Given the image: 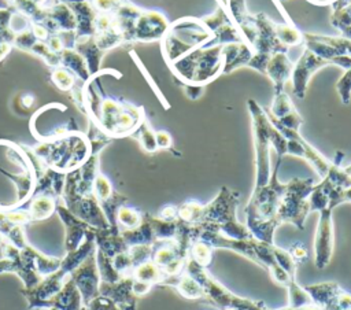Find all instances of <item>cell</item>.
<instances>
[{"mask_svg": "<svg viewBox=\"0 0 351 310\" xmlns=\"http://www.w3.org/2000/svg\"><path fill=\"white\" fill-rule=\"evenodd\" d=\"M108 73H115V70L104 69L82 84L84 114L88 115L90 123L111 139L132 136L145 118L144 110L143 107L106 95L101 86L96 85L97 78Z\"/></svg>", "mask_w": 351, "mask_h": 310, "instance_id": "1", "label": "cell"}, {"mask_svg": "<svg viewBox=\"0 0 351 310\" xmlns=\"http://www.w3.org/2000/svg\"><path fill=\"white\" fill-rule=\"evenodd\" d=\"M26 151L40 166L69 173L78 169L89 158L92 144L86 134L75 130L52 140L40 141Z\"/></svg>", "mask_w": 351, "mask_h": 310, "instance_id": "2", "label": "cell"}, {"mask_svg": "<svg viewBox=\"0 0 351 310\" xmlns=\"http://www.w3.org/2000/svg\"><path fill=\"white\" fill-rule=\"evenodd\" d=\"M240 193L228 187H222L218 195L207 204H203V213L200 224L202 228L215 230L226 237L247 240L252 235L244 224L236 217V208Z\"/></svg>", "mask_w": 351, "mask_h": 310, "instance_id": "3", "label": "cell"}, {"mask_svg": "<svg viewBox=\"0 0 351 310\" xmlns=\"http://www.w3.org/2000/svg\"><path fill=\"white\" fill-rule=\"evenodd\" d=\"M222 45L196 48L169 64L181 84L206 85L222 73Z\"/></svg>", "mask_w": 351, "mask_h": 310, "instance_id": "4", "label": "cell"}, {"mask_svg": "<svg viewBox=\"0 0 351 310\" xmlns=\"http://www.w3.org/2000/svg\"><path fill=\"white\" fill-rule=\"evenodd\" d=\"M184 272L193 277L204 292V299L210 300L214 306L229 310V309H247V310H270L263 302H256L248 298L239 296L217 281L208 272L207 267L200 266L192 258L188 257Z\"/></svg>", "mask_w": 351, "mask_h": 310, "instance_id": "5", "label": "cell"}, {"mask_svg": "<svg viewBox=\"0 0 351 310\" xmlns=\"http://www.w3.org/2000/svg\"><path fill=\"white\" fill-rule=\"evenodd\" d=\"M248 110L252 121L254 148H255V187L259 188L269 182L271 176L270 169V137L273 125L263 110L255 100H248Z\"/></svg>", "mask_w": 351, "mask_h": 310, "instance_id": "6", "label": "cell"}, {"mask_svg": "<svg viewBox=\"0 0 351 310\" xmlns=\"http://www.w3.org/2000/svg\"><path fill=\"white\" fill-rule=\"evenodd\" d=\"M313 187L311 178H292L287 182V189L281 196L276 214L281 224L288 222L300 230L304 229V221L310 213L308 196Z\"/></svg>", "mask_w": 351, "mask_h": 310, "instance_id": "7", "label": "cell"}, {"mask_svg": "<svg viewBox=\"0 0 351 310\" xmlns=\"http://www.w3.org/2000/svg\"><path fill=\"white\" fill-rule=\"evenodd\" d=\"M281 159L277 156L276 166L271 171L270 180L266 185L254 188L252 195L244 208L245 218H258V219H271L277 217V208L287 189V182L282 184L277 180V173L281 165Z\"/></svg>", "mask_w": 351, "mask_h": 310, "instance_id": "8", "label": "cell"}, {"mask_svg": "<svg viewBox=\"0 0 351 310\" xmlns=\"http://www.w3.org/2000/svg\"><path fill=\"white\" fill-rule=\"evenodd\" d=\"M333 207L328 206L318 211V224L314 236V265L317 269H325L333 257L335 230H333Z\"/></svg>", "mask_w": 351, "mask_h": 310, "instance_id": "9", "label": "cell"}, {"mask_svg": "<svg viewBox=\"0 0 351 310\" xmlns=\"http://www.w3.org/2000/svg\"><path fill=\"white\" fill-rule=\"evenodd\" d=\"M167 18L155 10H143L134 23L133 43L160 41L169 30Z\"/></svg>", "mask_w": 351, "mask_h": 310, "instance_id": "10", "label": "cell"}, {"mask_svg": "<svg viewBox=\"0 0 351 310\" xmlns=\"http://www.w3.org/2000/svg\"><path fill=\"white\" fill-rule=\"evenodd\" d=\"M70 277L75 283L82 305H89L95 298L99 296V287H100V277L96 263L95 252L90 254L75 270L71 272Z\"/></svg>", "mask_w": 351, "mask_h": 310, "instance_id": "11", "label": "cell"}, {"mask_svg": "<svg viewBox=\"0 0 351 310\" xmlns=\"http://www.w3.org/2000/svg\"><path fill=\"white\" fill-rule=\"evenodd\" d=\"M330 63L318 55L313 53L310 49H304V53L299 58L298 63L293 66L291 73V81H292V92L296 97H304V92L308 84V80L313 73H315L318 69L329 66Z\"/></svg>", "mask_w": 351, "mask_h": 310, "instance_id": "12", "label": "cell"}, {"mask_svg": "<svg viewBox=\"0 0 351 310\" xmlns=\"http://www.w3.org/2000/svg\"><path fill=\"white\" fill-rule=\"evenodd\" d=\"M133 277H122L117 283H101L99 295L108 298L119 310H136L137 296L133 294Z\"/></svg>", "mask_w": 351, "mask_h": 310, "instance_id": "13", "label": "cell"}, {"mask_svg": "<svg viewBox=\"0 0 351 310\" xmlns=\"http://www.w3.org/2000/svg\"><path fill=\"white\" fill-rule=\"evenodd\" d=\"M56 213L60 217L62 222L66 228V240H64V248L66 252L77 250L81 243L84 241L86 233L93 229V226L88 225L82 219H80L77 215H74L64 204L63 202H59L56 206Z\"/></svg>", "mask_w": 351, "mask_h": 310, "instance_id": "14", "label": "cell"}, {"mask_svg": "<svg viewBox=\"0 0 351 310\" xmlns=\"http://www.w3.org/2000/svg\"><path fill=\"white\" fill-rule=\"evenodd\" d=\"M27 202L29 203L26 206V210L30 215L32 222H34L51 217L56 211V206L59 202H62V199L55 193L33 189V193Z\"/></svg>", "mask_w": 351, "mask_h": 310, "instance_id": "15", "label": "cell"}, {"mask_svg": "<svg viewBox=\"0 0 351 310\" xmlns=\"http://www.w3.org/2000/svg\"><path fill=\"white\" fill-rule=\"evenodd\" d=\"M252 55L254 49L245 41L222 45V73L229 74L240 66H247Z\"/></svg>", "mask_w": 351, "mask_h": 310, "instance_id": "16", "label": "cell"}, {"mask_svg": "<svg viewBox=\"0 0 351 310\" xmlns=\"http://www.w3.org/2000/svg\"><path fill=\"white\" fill-rule=\"evenodd\" d=\"M77 22V29H75V38L81 37H88L95 34V19L97 16V11L92 4V0H85V1H78L73 4H67Z\"/></svg>", "mask_w": 351, "mask_h": 310, "instance_id": "17", "label": "cell"}, {"mask_svg": "<svg viewBox=\"0 0 351 310\" xmlns=\"http://www.w3.org/2000/svg\"><path fill=\"white\" fill-rule=\"evenodd\" d=\"M293 64L285 52H277L270 56L265 74L273 81L274 92L284 91L285 82L291 78Z\"/></svg>", "mask_w": 351, "mask_h": 310, "instance_id": "18", "label": "cell"}, {"mask_svg": "<svg viewBox=\"0 0 351 310\" xmlns=\"http://www.w3.org/2000/svg\"><path fill=\"white\" fill-rule=\"evenodd\" d=\"M81 306H82V302H81L80 291L75 283L73 281V278L70 277L64 283L62 289L58 294H55L52 298L45 300L40 309L55 307L58 310H80Z\"/></svg>", "mask_w": 351, "mask_h": 310, "instance_id": "19", "label": "cell"}, {"mask_svg": "<svg viewBox=\"0 0 351 310\" xmlns=\"http://www.w3.org/2000/svg\"><path fill=\"white\" fill-rule=\"evenodd\" d=\"M86 62L89 73L92 75L100 73V64L103 60V56L106 55L104 51H101L93 36H88V37H81V38H75L74 47H73Z\"/></svg>", "mask_w": 351, "mask_h": 310, "instance_id": "20", "label": "cell"}, {"mask_svg": "<svg viewBox=\"0 0 351 310\" xmlns=\"http://www.w3.org/2000/svg\"><path fill=\"white\" fill-rule=\"evenodd\" d=\"M160 285H169V287L176 288L177 292L182 298L189 299V300L204 299V292H203V288L200 287V284L185 272H182L177 276L166 277Z\"/></svg>", "mask_w": 351, "mask_h": 310, "instance_id": "21", "label": "cell"}, {"mask_svg": "<svg viewBox=\"0 0 351 310\" xmlns=\"http://www.w3.org/2000/svg\"><path fill=\"white\" fill-rule=\"evenodd\" d=\"M304 289L308 292L313 305L319 310H324L332 303V300L339 295L343 288L335 281H324L306 285Z\"/></svg>", "mask_w": 351, "mask_h": 310, "instance_id": "22", "label": "cell"}, {"mask_svg": "<svg viewBox=\"0 0 351 310\" xmlns=\"http://www.w3.org/2000/svg\"><path fill=\"white\" fill-rule=\"evenodd\" d=\"M59 58H60V66L69 69L77 77V80L81 81V84H85L86 81L90 80L92 74L89 73L85 59L74 48H64L59 53Z\"/></svg>", "mask_w": 351, "mask_h": 310, "instance_id": "23", "label": "cell"}, {"mask_svg": "<svg viewBox=\"0 0 351 310\" xmlns=\"http://www.w3.org/2000/svg\"><path fill=\"white\" fill-rule=\"evenodd\" d=\"M247 229L259 241L274 244V230L278 225H281L277 217L271 219H258V218H245Z\"/></svg>", "mask_w": 351, "mask_h": 310, "instance_id": "24", "label": "cell"}, {"mask_svg": "<svg viewBox=\"0 0 351 310\" xmlns=\"http://www.w3.org/2000/svg\"><path fill=\"white\" fill-rule=\"evenodd\" d=\"M121 235H122L125 243L128 244V247L141 246V244L152 246L156 241L152 226H151L149 221L147 219L145 213H143V221L138 226H136L133 229H121Z\"/></svg>", "mask_w": 351, "mask_h": 310, "instance_id": "25", "label": "cell"}, {"mask_svg": "<svg viewBox=\"0 0 351 310\" xmlns=\"http://www.w3.org/2000/svg\"><path fill=\"white\" fill-rule=\"evenodd\" d=\"M132 277L136 281L147 283L154 287L160 285L162 281L166 278V274L160 266H158L152 259H148L133 269Z\"/></svg>", "mask_w": 351, "mask_h": 310, "instance_id": "26", "label": "cell"}, {"mask_svg": "<svg viewBox=\"0 0 351 310\" xmlns=\"http://www.w3.org/2000/svg\"><path fill=\"white\" fill-rule=\"evenodd\" d=\"M11 5L26 18L32 21V23L43 25L47 21V7L40 5L32 0H12Z\"/></svg>", "mask_w": 351, "mask_h": 310, "instance_id": "27", "label": "cell"}, {"mask_svg": "<svg viewBox=\"0 0 351 310\" xmlns=\"http://www.w3.org/2000/svg\"><path fill=\"white\" fill-rule=\"evenodd\" d=\"M51 81L53 82V85L63 91V92H67V93H73L78 89H81L82 85H77V77L66 67L63 66H58V67H53L52 71H51Z\"/></svg>", "mask_w": 351, "mask_h": 310, "instance_id": "28", "label": "cell"}, {"mask_svg": "<svg viewBox=\"0 0 351 310\" xmlns=\"http://www.w3.org/2000/svg\"><path fill=\"white\" fill-rule=\"evenodd\" d=\"M95 255H96V263H97L99 277L101 283H117L123 277L114 267L112 258L107 257L104 252H101L97 248L95 250Z\"/></svg>", "mask_w": 351, "mask_h": 310, "instance_id": "29", "label": "cell"}, {"mask_svg": "<svg viewBox=\"0 0 351 310\" xmlns=\"http://www.w3.org/2000/svg\"><path fill=\"white\" fill-rule=\"evenodd\" d=\"M147 219L149 221L155 239L156 240H174L177 233V219L176 221H165L159 217H154L145 213Z\"/></svg>", "mask_w": 351, "mask_h": 310, "instance_id": "30", "label": "cell"}, {"mask_svg": "<svg viewBox=\"0 0 351 310\" xmlns=\"http://www.w3.org/2000/svg\"><path fill=\"white\" fill-rule=\"evenodd\" d=\"M115 221L119 229H133L141 224L143 213L138 211L136 207L122 204L117 210Z\"/></svg>", "mask_w": 351, "mask_h": 310, "instance_id": "31", "label": "cell"}, {"mask_svg": "<svg viewBox=\"0 0 351 310\" xmlns=\"http://www.w3.org/2000/svg\"><path fill=\"white\" fill-rule=\"evenodd\" d=\"M285 288L288 291V306L289 307H296L298 309V307L314 306L308 292L304 289V287L299 285L296 278H292Z\"/></svg>", "mask_w": 351, "mask_h": 310, "instance_id": "32", "label": "cell"}, {"mask_svg": "<svg viewBox=\"0 0 351 310\" xmlns=\"http://www.w3.org/2000/svg\"><path fill=\"white\" fill-rule=\"evenodd\" d=\"M203 213V204L197 200H186L177 206V218L191 225L200 224Z\"/></svg>", "mask_w": 351, "mask_h": 310, "instance_id": "33", "label": "cell"}, {"mask_svg": "<svg viewBox=\"0 0 351 310\" xmlns=\"http://www.w3.org/2000/svg\"><path fill=\"white\" fill-rule=\"evenodd\" d=\"M132 136L138 140V143L144 151H147V152L158 151L155 130L151 128L147 118L143 119V122L138 125V128L134 130V133Z\"/></svg>", "mask_w": 351, "mask_h": 310, "instance_id": "34", "label": "cell"}, {"mask_svg": "<svg viewBox=\"0 0 351 310\" xmlns=\"http://www.w3.org/2000/svg\"><path fill=\"white\" fill-rule=\"evenodd\" d=\"M213 254H214V248L203 241V240H196L188 252V257L192 258L196 263H199L203 267H208L213 262Z\"/></svg>", "mask_w": 351, "mask_h": 310, "instance_id": "35", "label": "cell"}, {"mask_svg": "<svg viewBox=\"0 0 351 310\" xmlns=\"http://www.w3.org/2000/svg\"><path fill=\"white\" fill-rule=\"evenodd\" d=\"M276 34L278 37V40L285 44L287 47H292V45H298L300 43H303V33L299 32L292 23H287V25H277L276 23Z\"/></svg>", "mask_w": 351, "mask_h": 310, "instance_id": "36", "label": "cell"}, {"mask_svg": "<svg viewBox=\"0 0 351 310\" xmlns=\"http://www.w3.org/2000/svg\"><path fill=\"white\" fill-rule=\"evenodd\" d=\"M293 110H295L293 103L291 102L289 96L284 91L274 92V99H273V103H271V107L269 111L273 117L282 118L284 115L289 114Z\"/></svg>", "mask_w": 351, "mask_h": 310, "instance_id": "37", "label": "cell"}, {"mask_svg": "<svg viewBox=\"0 0 351 310\" xmlns=\"http://www.w3.org/2000/svg\"><path fill=\"white\" fill-rule=\"evenodd\" d=\"M92 192L95 195V198L97 199L99 203L107 200L108 198L112 196V193L115 192L110 180L107 178V176H104L103 173H97V176L95 177L93 181V187H92Z\"/></svg>", "mask_w": 351, "mask_h": 310, "instance_id": "38", "label": "cell"}, {"mask_svg": "<svg viewBox=\"0 0 351 310\" xmlns=\"http://www.w3.org/2000/svg\"><path fill=\"white\" fill-rule=\"evenodd\" d=\"M271 250H273V255H274L276 262H277L292 278H295V274H296V262L293 261L291 252H289L288 250H284V248L277 247L276 244L271 246Z\"/></svg>", "mask_w": 351, "mask_h": 310, "instance_id": "39", "label": "cell"}, {"mask_svg": "<svg viewBox=\"0 0 351 310\" xmlns=\"http://www.w3.org/2000/svg\"><path fill=\"white\" fill-rule=\"evenodd\" d=\"M14 12V7L0 8V43H14L15 33L10 27V21ZM14 45V44H12Z\"/></svg>", "mask_w": 351, "mask_h": 310, "instance_id": "40", "label": "cell"}, {"mask_svg": "<svg viewBox=\"0 0 351 310\" xmlns=\"http://www.w3.org/2000/svg\"><path fill=\"white\" fill-rule=\"evenodd\" d=\"M128 255L132 261L133 267L138 266L140 263L151 259L152 255V246L141 244V246H132L128 248Z\"/></svg>", "mask_w": 351, "mask_h": 310, "instance_id": "41", "label": "cell"}, {"mask_svg": "<svg viewBox=\"0 0 351 310\" xmlns=\"http://www.w3.org/2000/svg\"><path fill=\"white\" fill-rule=\"evenodd\" d=\"M337 92L340 95V99L344 104H348L350 103V99H351V69H348L343 75L341 78L337 81Z\"/></svg>", "mask_w": 351, "mask_h": 310, "instance_id": "42", "label": "cell"}, {"mask_svg": "<svg viewBox=\"0 0 351 310\" xmlns=\"http://www.w3.org/2000/svg\"><path fill=\"white\" fill-rule=\"evenodd\" d=\"M324 310H351V294L341 289L332 303Z\"/></svg>", "mask_w": 351, "mask_h": 310, "instance_id": "43", "label": "cell"}, {"mask_svg": "<svg viewBox=\"0 0 351 310\" xmlns=\"http://www.w3.org/2000/svg\"><path fill=\"white\" fill-rule=\"evenodd\" d=\"M80 310H119L108 298L99 295L89 305H82Z\"/></svg>", "mask_w": 351, "mask_h": 310, "instance_id": "44", "label": "cell"}, {"mask_svg": "<svg viewBox=\"0 0 351 310\" xmlns=\"http://www.w3.org/2000/svg\"><path fill=\"white\" fill-rule=\"evenodd\" d=\"M125 0H92L93 7L97 12L112 14Z\"/></svg>", "mask_w": 351, "mask_h": 310, "instance_id": "45", "label": "cell"}, {"mask_svg": "<svg viewBox=\"0 0 351 310\" xmlns=\"http://www.w3.org/2000/svg\"><path fill=\"white\" fill-rule=\"evenodd\" d=\"M155 137H156L158 150H170V148H173V139H171L169 132L158 130V132H155Z\"/></svg>", "mask_w": 351, "mask_h": 310, "instance_id": "46", "label": "cell"}, {"mask_svg": "<svg viewBox=\"0 0 351 310\" xmlns=\"http://www.w3.org/2000/svg\"><path fill=\"white\" fill-rule=\"evenodd\" d=\"M293 258V261L298 263V262H304L307 259V250L304 246L302 244H293L291 247V250H288Z\"/></svg>", "mask_w": 351, "mask_h": 310, "instance_id": "47", "label": "cell"}, {"mask_svg": "<svg viewBox=\"0 0 351 310\" xmlns=\"http://www.w3.org/2000/svg\"><path fill=\"white\" fill-rule=\"evenodd\" d=\"M185 95L189 99H199L202 96V93L204 92V86L203 85H188V84H181Z\"/></svg>", "mask_w": 351, "mask_h": 310, "instance_id": "48", "label": "cell"}, {"mask_svg": "<svg viewBox=\"0 0 351 310\" xmlns=\"http://www.w3.org/2000/svg\"><path fill=\"white\" fill-rule=\"evenodd\" d=\"M158 217L165 221H176L177 219V206L167 204V206L162 207Z\"/></svg>", "mask_w": 351, "mask_h": 310, "instance_id": "49", "label": "cell"}, {"mask_svg": "<svg viewBox=\"0 0 351 310\" xmlns=\"http://www.w3.org/2000/svg\"><path fill=\"white\" fill-rule=\"evenodd\" d=\"M14 45L11 43H0V63L5 59V56L11 52Z\"/></svg>", "mask_w": 351, "mask_h": 310, "instance_id": "50", "label": "cell"}, {"mask_svg": "<svg viewBox=\"0 0 351 310\" xmlns=\"http://www.w3.org/2000/svg\"><path fill=\"white\" fill-rule=\"evenodd\" d=\"M11 3L8 0H0V8H10Z\"/></svg>", "mask_w": 351, "mask_h": 310, "instance_id": "51", "label": "cell"}, {"mask_svg": "<svg viewBox=\"0 0 351 310\" xmlns=\"http://www.w3.org/2000/svg\"><path fill=\"white\" fill-rule=\"evenodd\" d=\"M32 1H34V3H37V4H40V5H44V7H47L49 3V0H32Z\"/></svg>", "mask_w": 351, "mask_h": 310, "instance_id": "52", "label": "cell"}, {"mask_svg": "<svg viewBox=\"0 0 351 310\" xmlns=\"http://www.w3.org/2000/svg\"><path fill=\"white\" fill-rule=\"evenodd\" d=\"M60 3H64V4H73V3H78V1H85V0H58Z\"/></svg>", "mask_w": 351, "mask_h": 310, "instance_id": "53", "label": "cell"}, {"mask_svg": "<svg viewBox=\"0 0 351 310\" xmlns=\"http://www.w3.org/2000/svg\"><path fill=\"white\" fill-rule=\"evenodd\" d=\"M344 169V171H346V174L350 177V180H351V165L350 166H347V167H343Z\"/></svg>", "mask_w": 351, "mask_h": 310, "instance_id": "54", "label": "cell"}, {"mask_svg": "<svg viewBox=\"0 0 351 310\" xmlns=\"http://www.w3.org/2000/svg\"><path fill=\"white\" fill-rule=\"evenodd\" d=\"M218 1L221 3V5H222V7H225V5L228 4V0H218Z\"/></svg>", "mask_w": 351, "mask_h": 310, "instance_id": "55", "label": "cell"}, {"mask_svg": "<svg viewBox=\"0 0 351 310\" xmlns=\"http://www.w3.org/2000/svg\"><path fill=\"white\" fill-rule=\"evenodd\" d=\"M34 310H58L55 307H48V309H34Z\"/></svg>", "mask_w": 351, "mask_h": 310, "instance_id": "56", "label": "cell"}, {"mask_svg": "<svg viewBox=\"0 0 351 310\" xmlns=\"http://www.w3.org/2000/svg\"><path fill=\"white\" fill-rule=\"evenodd\" d=\"M4 239H5V237H4V236H3V235H1V233H0V243H1V241H3V240H4Z\"/></svg>", "mask_w": 351, "mask_h": 310, "instance_id": "57", "label": "cell"}, {"mask_svg": "<svg viewBox=\"0 0 351 310\" xmlns=\"http://www.w3.org/2000/svg\"><path fill=\"white\" fill-rule=\"evenodd\" d=\"M229 310H247V309H229Z\"/></svg>", "mask_w": 351, "mask_h": 310, "instance_id": "58", "label": "cell"}]
</instances>
